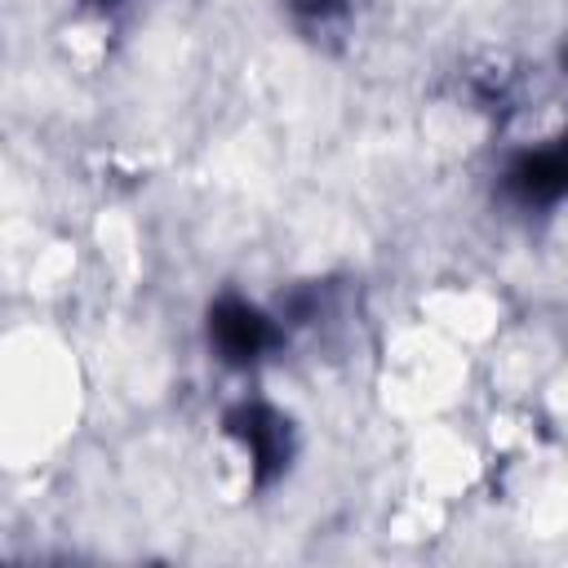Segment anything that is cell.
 Returning <instances> with one entry per match:
<instances>
[{"label": "cell", "instance_id": "6da1fadb", "mask_svg": "<svg viewBox=\"0 0 568 568\" xmlns=\"http://www.w3.org/2000/svg\"><path fill=\"white\" fill-rule=\"evenodd\" d=\"M222 430L244 448L248 475H253L257 488L275 484V479L288 470V462H293V422H288L275 404L240 399L235 408H226Z\"/></svg>", "mask_w": 568, "mask_h": 568}, {"label": "cell", "instance_id": "7a4b0ae2", "mask_svg": "<svg viewBox=\"0 0 568 568\" xmlns=\"http://www.w3.org/2000/svg\"><path fill=\"white\" fill-rule=\"evenodd\" d=\"M284 342V328L262 311L253 306L248 297L240 293H222L213 306H209V346L217 351L222 364H257L262 355H271L275 346Z\"/></svg>", "mask_w": 568, "mask_h": 568}, {"label": "cell", "instance_id": "3957f363", "mask_svg": "<svg viewBox=\"0 0 568 568\" xmlns=\"http://www.w3.org/2000/svg\"><path fill=\"white\" fill-rule=\"evenodd\" d=\"M501 186L519 204H555V200H564L568 195V133L564 138H550L546 146L519 151L506 164Z\"/></svg>", "mask_w": 568, "mask_h": 568}, {"label": "cell", "instance_id": "277c9868", "mask_svg": "<svg viewBox=\"0 0 568 568\" xmlns=\"http://www.w3.org/2000/svg\"><path fill=\"white\" fill-rule=\"evenodd\" d=\"M297 18H306V22H328V18H337V13H346V0H284Z\"/></svg>", "mask_w": 568, "mask_h": 568}, {"label": "cell", "instance_id": "5b68a950", "mask_svg": "<svg viewBox=\"0 0 568 568\" xmlns=\"http://www.w3.org/2000/svg\"><path fill=\"white\" fill-rule=\"evenodd\" d=\"M84 4H93V9H120L124 0H84Z\"/></svg>", "mask_w": 568, "mask_h": 568}, {"label": "cell", "instance_id": "8992f818", "mask_svg": "<svg viewBox=\"0 0 568 568\" xmlns=\"http://www.w3.org/2000/svg\"><path fill=\"white\" fill-rule=\"evenodd\" d=\"M559 62H564V71H568V36H564V49H559Z\"/></svg>", "mask_w": 568, "mask_h": 568}]
</instances>
